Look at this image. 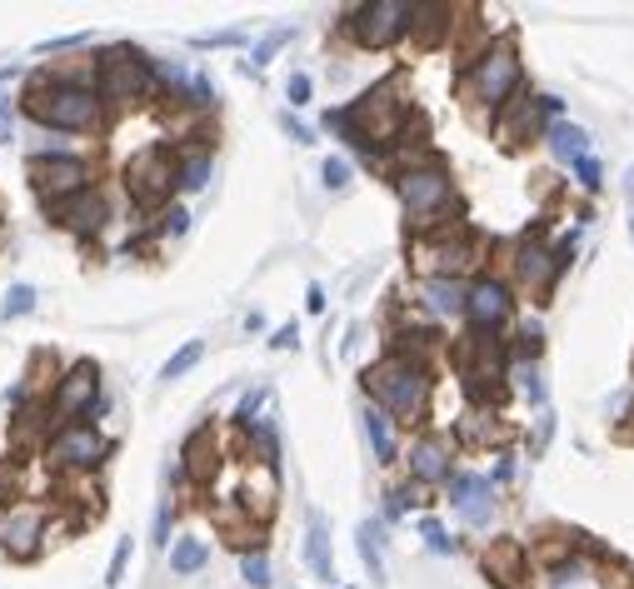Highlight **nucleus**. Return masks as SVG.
<instances>
[{"mask_svg": "<svg viewBox=\"0 0 634 589\" xmlns=\"http://www.w3.org/2000/svg\"><path fill=\"white\" fill-rule=\"evenodd\" d=\"M590 135L580 130V125H570V120H555L550 125V150H555V160H585L590 150Z\"/></svg>", "mask_w": 634, "mask_h": 589, "instance_id": "24", "label": "nucleus"}, {"mask_svg": "<svg viewBox=\"0 0 634 589\" xmlns=\"http://www.w3.org/2000/svg\"><path fill=\"white\" fill-rule=\"evenodd\" d=\"M30 185L50 210V205L75 200V195L90 190V165L80 155H40V160H30Z\"/></svg>", "mask_w": 634, "mask_h": 589, "instance_id": "7", "label": "nucleus"}, {"mask_svg": "<svg viewBox=\"0 0 634 589\" xmlns=\"http://www.w3.org/2000/svg\"><path fill=\"white\" fill-rule=\"evenodd\" d=\"M185 470H190V480H215L220 460H215V440H210L205 430L185 445Z\"/></svg>", "mask_w": 634, "mask_h": 589, "instance_id": "26", "label": "nucleus"}, {"mask_svg": "<svg viewBox=\"0 0 634 589\" xmlns=\"http://www.w3.org/2000/svg\"><path fill=\"white\" fill-rule=\"evenodd\" d=\"M30 310H35V290H30V285H15V290L5 295V305H0L5 320H20V315H30Z\"/></svg>", "mask_w": 634, "mask_h": 589, "instance_id": "34", "label": "nucleus"}, {"mask_svg": "<svg viewBox=\"0 0 634 589\" xmlns=\"http://www.w3.org/2000/svg\"><path fill=\"white\" fill-rule=\"evenodd\" d=\"M285 40H290V25H275V30H270V35L250 50V60H245V65H250V70H265V65H270V55H275Z\"/></svg>", "mask_w": 634, "mask_h": 589, "instance_id": "31", "label": "nucleus"}, {"mask_svg": "<svg viewBox=\"0 0 634 589\" xmlns=\"http://www.w3.org/2000/svg\"><path fill=\"white\" fill-rule=\"evenodd\" d=\"M165 535H170V505H160V515H155V540L165 545Z\"/></svg>", "mask_w": 634, "mask_h": 589, "instance_id": "46", "label": "nucleus"}, {"mask_svg": "<svg viewBox=\"0 0 634 589\" xmlns=\"http://www.w3.org/2000/svg\"><path fill=\"white\" fill-rule=\"evenodd\" d=\"M270 345H275V350H295V345H300V335H295V325H280Z\"/></svg>", "mask_w": 634, "mask_h": 589, "instance_id": "43", "label": "nucleus"}, {"mask_svg": "<svg viewBox=\"0 0 634 589\" xmlns=\"http://www.w3.org/2000/svg\"><path fill=\"white\" fill-rule=\"evenodd\" d=\"M175 170H180V165H175L170 145H145V150H135L130 165H125V190H130L140 205H160V200H170Z\"/></svg>", "mask_w": 634, "mask_h": 589, "instance_id": "8", "label": "nucleus"}, {"mask_svg": "<svg viewBox=\"0 0 634 589\" xmlns=\"http://www.w3.org/2000/svg\"><path fill=\"white\" fill-rule=\"evenodd\" d=\"M125 560H130V540H120V545H115V555H110V570H105V585H110V589L125 580Z\"/></svg>", "mask_w": 634, "mask_h": 589, "instance_id": "36", "label": "nucleus"}, {"mask_svg": "<svg viewBox=\"0 0 634 589\" xmlns=\"http://www.w3.org/2000/svg\"><path fill=\"white\" fill-rule=\"evenodd\" d=\"M260 405H265V390H250V395L240 400V410H235V420H240V425L250 430V425H255V410H260Z\"/></svg>", "mask_w": 634, "mask_h": 589, "instance_id": "39", "label": "nucleus"}, {"mask_svg": "<svg viewBox=\"0 0 634 589\" xmlns=\"http://www.w3.org/2000/svg\"><path fill=\"white\" fill-rule=\"evenodd\" d=\"M305 300H310V310H315V315L325 310V290H320V285H310V295H305Z\"/></svg>", "mask_w": 634, "mask_h": 589, "instance_id": "47", "label": "nucleus"}, {"mask_svg": "<svg viewBox=\"0 0 634 589\" xmlns=\"http://www.w3.org/2000/svg\"><path fill=\"white\" fill-rule=\"evenodd\" d=\"M420 530H425V540H430V550H435V555H450V550H455V540H450V535H445L435 520H425Z\"/></svg>", "mask_w": 634, "mask_h": 589, "instance_id": "40", "label": "nucleus"}, {"mask_svg": "<svg viewBox=\"0 0 634 589\" xmlns=\"http://www.w3.org/2000/svg\"><path fill=\"white\" fill-rule=\"evenodd\" d=\"M205 560H210V545L205 540H175V550H170V570L175 575H195V570H205Z\"/></svg>", "mask_w": 634, "mask_h": 589, "instance_id": "27", "label": "nucleus"}, {"mask_svg": "<svg viewBox=\"0 0 634 589\" xmlns=\"http://www.w3.org/2000/svg\"><path fill=\"white\" fill-rule=\"evenodd\" d=\"M465 285L460 280H425L420 285V300H425V310L430 315H465Z\"/></svg>", "mask_w": 634, "mask_h": 589, "instance_id": "23", "label": "nucleus"}, {"mask_svg": "<svg viewBox=\"0 0 634 589\" xmlns=\"http://www.w3.org/2000/svg\"><path fill=\"white\" fill-rule=\"evenodd\" d=\"M155 65L135 50H110L100 60V80H95V95L110 100V105H135V100H150L155 95Z\"/></svg>", "mask_w": 634, "mask_h": 589, "instance_id": "6", "label": "nucleus"}, {"mask_svg": "<svg viewBox=\"0 0 634 589\" xmlns=\"http://www.w3.org/2000/svg\"><path fill=\"white\" fill-rule=\"evenodd\" d=\"M320 175H325V185H330V190H345V185H350V165H345L340 155H335V160H325V170H320Z\"/></svg>", "mask_w": 634, "mask_h": 589, "instance_id": "37", "label": "nucleus"}, {"mask_svg": "<svg viewBox=\"0 0 634 589\" xmlns=\"http://www.w3.org/2000/svg\"><path fill=\"white\" fill-rule=\"evenodd\" d=\"M285 95H290V105H305V100H310V75H290Z\"/></svg>", "mask_w": 634, "mask_h": 589, "instance_id": "41", "label": "nucleus"}, {"mask_svg": "<svg viewBox=\"0 0 634 589\" xmlns=\"http://www.w3.org/2000/svg\"><path fill=\"white\" fill-rule=\"evenodd\" d=\"M445 25H450V5H410V30L425 45H435L445 35Z\"/></svg>", "mask_w": 634, "mask_h": 589, "instance_id": "25", "label": "nucleus"}, {"mask_svg": "<svg viewBox=\"0 0 634 589\" xmlns=\"http://www.w3.org/2000/svg\"><path fill=\"white\" fill-rule=\"evenodd\" d=\"M450 500H455L460 520L475 525V530L490 525V515H495V490H490L485 475H455V480H450Z\"/></svg>", "mask_w": 634, "mask_h": 589, "instance_id": "17", "label": "nucleus"}, {"mask_svg": "<svg viewBox=\"0 0 634 589\" xmlns=\"http://www.w3.org/2000/svg\"><path fill=\"white\" fill-rule=\"evenodd\" d=\"M95 395H100V375H95V365H75L60 385H55V425L65 430V425H75L80 415H90V405H95Z\"/></svg>", "mask_w": 634, "mask_h": 589, "instance_id": "13", "label": "nucleus"}, {"mask_svg": "<svg viewBox=\"0 0 634 589\" xmlns=\"http://www.w3.org/2000/svg\"><path fill=\"white\" fill-rule=\"evenodd\" d=\"M475 260H480V245L465 230H455V235L450 230H435V235H420L415 240V265L430 270V280H455Z\"/></svg>", "mask_w": 634, "mask_h": 589, "instance_id": "9", "label": "nucleus"}, {"mask_svg": "<svg viewBox=\"0 0 634 589\" xmlns=\"http://www.w3.org/2000/svg\"><path fill=\"white\" fill-rule=\"evenodd\" d=\"M240 40V30H220V35H200L195 45H235Z\"/></svg>", "mask_w": 634, "mask_h": 589, "instance_id": "45", "label": "nucleus"}, {"mask_svg": "<svg viewBox=\"0 0 634 589\" xmlns=\"http://www.w3.org/2000/svg\"><path fill=\"white\" fill-rule=\"evenodd\" d=\"M240 575H245L255 589H265V585H270V560H265L260 550H250V555L240 560Z\"/></svg>", "mask_w": 634, "mask_h": 589, "instance_id": "35", "label": "nucleus"}, {"mask_svg": "<svg viewBox=\"0 0 634 589\" xmlns=\"http://www.w3.org/2000/svg\"><path fill=\"white\" fill-rule=\"evenodd\" d=\"M630 235H634V215H630Z\"/></svg>", "mask_w": 634, "mask_h": 589, "instance_id": "48", "label": "nucleus"}, {"mask_svg": "<svg viewBox=\"0 0 634 589\" xmlns=\"http://www.w3.org/2000/svg\"><path fill=\"white\" fill-rule=\"evenodd\" d=\"M55 210V220L65 225V230H75V235H95L100 225H105V200L95 195V190H85V195H75V200H60V205H50Z\"/></svg>", "mask_w": 634, "mask_h": 589, "instance_id": "20", "label": "nucleus"}, {"mask_svg": "<svg viewBox=\"0 0 634 589\" xmlns=\"http://www.w3.org/2000/svg\"><path fill=\"white\" fill-rule=\"evenodd\" d=\"M165 230H170V235H185V230H190V215H185V210L175 205V210L165 215Z\"/></svg>", "mask_w": 634, "mask_h": 589, "instance_id": "42", "label": "nucleus"}, {"mask_svg": "<svg viewBox=\"0 0 634 589\" xmlns=\"http://www.w3.org/2000/svg\"><path fill=\"white\" fill-rule=\"evenodd\" d=\"M395 190H400L405 215H410L420 230L445 225V215L455 210V180H450L440 165H410V170H400V175H395Z\"/></svg>", "mask_w": 634, "mask_h": 589, "instance_id": "4", "label": "nucleus"}, {"mask_svg": "<svg viewBox=\"0 0 634 589\" xmlns=\"http://www.w3.org/2000/svg\"><path fill=\"white\" fill-rule=\"evenodd\" d=\"M555 110H560L555 95H520V100H510V110L495 125L500 145H530V135H540L545 115H555Z\"/></svg>", "mask_w": 634, "mask_h": 589, "instance_id": "12", "label": "nucleus"}, {"mask_svg": "<svg viewBox=\"0 0 634 589\" xmlns=\"http://www.w3.org/2000/svg\"><path fill=\"white\" fill-rule=\"evenodd\" d=\"M365 390L380 400L385 415L405 420V425H420L425 410H430V375L420 360H405V355H390L380 365L365 370Z\"/></svg>", "mask_w": 634, "mask_h": 589, "instance_id": "2", "label": "nucleus"}, {"mask_svg": "<svg viewBox=\"0 0 634 589\" xmlns=\"http://www.w3.org/2000/svg\"><path fill=\"white\" fill-rule=\"evenodd\" d=\"M305 560L315 570L320 585H335V555H330V530L320 515H310V530H305Z\"/></svg>", "mask_w": 634, "mask_h": 589, "instance_id": "22", "label": "nucleus"}, {"mask_svg": "<svg viewBox=\"0 0 634 589\" xmlns=\"http://www.w3.org/2000/svg\"><path fill=\"white\" fill-rule=\"evenodd\" d=\"M515 85H520V55H515L510 40L490 45V50L475 55V65L465 70V95H470L475 105H490V110L510 105Z\"/></svg>", "mask_w": 634, "mask_h": 589, "instance_id": "5", "label": "nucleus"}, {"mask_svg": "<svg viewBox=\"0 0 634 589\" xmlns=\"http://www.w3.org/2000/svg\"><path fill=\"white\" fill-rule=\"evenodd\" d=\"M10 135H15V110L0 105V145H10Z\"/></svg>", "mask_w": 634, "mask_h": 589, "instance_id": "44", "label": "nucleus"}, {"mask_svg": "<svg viewBox=\"0 0 634 589\" xmlns=\"http://www.w3.org/2000/svg\"><path fill=\"white\" fill-rule=\"evenodd\" d=\"M105 440L90 430V425H65V430H55V440H50V460L60 465V470H90V465H100L105 460Z\"/></svg>", "mask_w": 634, "mask_h": 589, "instance_id": "14", "label": "nucleus"}, {"mask_svg": "<svg viewBox=\"0 0 634 589\" xmlns=\"http://www.w3.org/2000/svg\"><path fill=\"white\" fill-rule=\"evenodd\" d=\"M460 435H465V440H475V445H490V440H500L505 430L495 425V415H470V420L460 425Z\"/></svg>", "mask_w": 634, "mask_h": 589, "instance_id": "33", "label": "nucleus"}, {"mask_svg": "<svg viewBox=\"0 0 634 589\" xmlns=\"http://www.w3.org/2000/svg\"><path fill=\"white\" fill-rule=\"evenodd\" d=\"M365 435H370L375 455L390 465V460H395V435H390V415H385V410H365Z\"/></svg>", "mask_w": 634, "mask_h": 589, "instance_id": "28", "label": "nucleus"}, {"mask_svg": "<svg viewBox=\"0 0 634 589\" xmlns=\"http://www.w3.org/2000/svg\"><path fill=\"white\" fill-rule=\"evenodd\" d=\"M460 370H465V390L470 400H495L500 380H505V355L490 335H475L460 345Z\"/></svg>", "mask_w": 634, "mask_h": 589, "instance_id": "11", "label": "nucleus"}, {"mask_svg": "<svg viewBox=\"0 0 634 589\" xmlns=\"http://www.w3.org/2000/svg\"><path fill=\"white\" fill-rule=\"evenodd\" d=\"M410 30V5L405 0H370L350 15V35L365 45V50H385L395 45L400 35Z\"/></svg>", "mask_w": 634, "mask_h": 589, "instance_id": "10", "label": "nucleus"}, {"mask_svg": "<svg viewBox=\"0 0 634 589\" xmlns=\"http://www.w3.org/2000/svg\"><path fill=\"white\" fill-rule=\"evenodd\" d=\"M465 315H470V325H475L480 335H490L495 325L510 320V290H505L500 280H475L470 295H465Z\"/></svg>", "mask_w": 634, "mask_h": 589, "instance_id": "16", "label": "nucleus"}, {"mask_svg": "<svg viewBox=\"0 0 634 589\" xmlns=\"http://www.w3.org/2000/svg\"><path fill=\"white\" fill-rule=\"evenodd\" d=\"M405 120H410V110H405L400 90L395 85H375L350 110H330L325 115V130H340L345 140H355V145L370 150V145H395L400 130H405Z\"/></svg>", "mask_w": 634, "mask_h": 589, "instance_id": "1", "label": "nucleus"}, {"mask_svg": "<svg viewBox=\"0 0 634 589\" xmlns=\"http://www.w3.org/2000/svg\"><path fill=\"white\" fill-rule=\"evenodd\" d=\"M410 475H415L420 485H440V480H450V440H440V435H420L415 450H410Z\"/></svg>", "mask_w": 634, "mask_h": 589, "instance_id": "19", "label": "nucleus"}, {"mask_svg": "<svg viewBox=\"0 0 634 589\" xmlns=\"http://www.w3.org/2000/svg\"><path fill=\"white\" fill-rule=\"evenodd\" d=\"M25 105H30V115H35L40 125H55V130H95V125H100V110H105V100H100L90 85L45 80V75L30 80Z\"/></svg>", "mask_w": 634, "mask_h": 589, "instance_id": "3", "label": "nucleus"}, {"mask_svg": "<svg viewBox=\"0 0 634 589\" xmlns=\"http://www.w3.org/2000/svg\"><path fill=\"white\" fill-rule=\"evenodd\" d=\"M575 175H580V185H585V190H600V160H595V155L575 160Z\"/></svg>", "mask_w": 634, "mask_h": 589, "instance_id": "38", "label": "nucleus"}, {"mask_svg": "<svg viewBox=\"0 0 634 589\" xmlns=\"http://www.w3.org/2000/svg\"><path fill=\"white\" fill-rule=\"evenodd\" d=\"M200 350H205L200 340H185V345H180V350H175V355L165 360V370H160V380H180V375H185V370H190V365L200 360Z\"/></svg>", "mask_w": 634, "mask_h": 589, "instance_id": "32", "label": "nucleus"}, {"mask_svg": "<svg viewBox=\"0 0 634 589\" xmlns=\"http://www.w3.org/2000/svg\"><path fill=\"white\" fill-rule=\"evenodd\" d=\"M360 560L370 565V580H385V560H380V525H360Z\"/></svg>", "mask_w": 634, "mask_h": 589, "instance_id": "30", "label": "nucleus"}, {"mask_svg": "<svg viewBox=\"0 0 634 589\" xmlns=\"http://www.w3.org/2000/svg\"><path fill=\"white\" fill-rule=\"evenodd\" d=\"M175 185H180V190H200V185H210V155H205V150H200V155H185L180 170H175Z\"/></svg>", "mask_w": 634, "mask_h": 589, "instance_id": "29", "label": "nucleus"}, {"mask_svg": "<svg viewBox=\"0 0 634 589\" xmlns=\"http://www.w3.org/2000/svg\"><path fill=\"white\" fill-rule=\"evenodd\" d=\"M485 575L500 589H525V550L515 540H495L485 550Z\"/></svg>", "mask_w": 634, "mask_h": 589, "instance_id": "21", "label": "nucleus"}, {"mask_svg": "<svg viewBox=\"0 0 634 589\" xmlns=\"http://www.w3.org/2000/svg\"><path fill=\"white\" fill-rule=\"evenodd\" d=\"M5 550L15 555V560H30L35 555V545L45 540V510L40 505H15L10 515H5Z\"/></svg>", "mask_w": 634, "mask_h": 589, "instance_id": "18", "label": "nucleus"}, {"mask_svg": "<svg viewBox=\"0 0 634 589\" xmlns=\"http://www.w3.org/2000/svg\"><path fill=\"white\" fill-rule=\"evenodd\" d=\"M565 265H560V255L540 240V235H525L520 245H515V275H520V285L525 290H535V295H545L550 285H555V275H560Z\"/></svg>", "mask_w": 634, "mask_h": 589, "instance_id": "15", "label": "nucleus"}]
</instances>
